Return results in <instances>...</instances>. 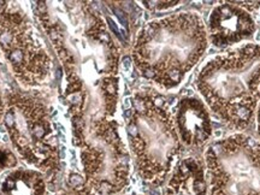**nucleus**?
Wrapping results in <instances>:
<instances>
[{"instance_id":"nucleus-10","label":"nucleus","mask_w":260,"mask_h":195,"mask_svg":"<svg viewBox=\"0 0 260 195\" xmlns=\"http://www.w3.org/2000/svg\"><path fill=\"white\" fill-rule=\"evenodd\" d=\"M175 124L180 140L188 147L200 148L213 134L212 119L204 102L197 96H184L178 103Z\"/></svg>"},{"instance_id":"nucleus-14","label":"nucleus","mask_w":260,"mask_h":195,"mask_svg":"<svg viewBox=\"0 0 260 195\" xmlns=\"http://www.w3.org/2000/svg\"><path fill=\"white\" fill-rule=\"evenodd\" d=\"M4 113H5V100L3 99L2 94H0V121L4 118Z\"/></svg>"},{"instance_id":"nucleus-3","label":"nucleus","mask_w":260,"mask_h":195,"mask_svg":"<svg viewBox=\"0 0 260 195\" xmlns=\"http://www.w3.org/2000/svg\"><path fill=\"white\" fill-rule=\"evenodd\" d=\"M197 87L229 128L247 129L260 104V45L245 44L210 59L198 75Z\"/></svg>"},{"instance_id":"nucleus-4","label":"nucleus","mask_w":260,"mask_h":195,"mask_svg":"<svg viewBox=\"0 0 260 195\" xmlns=\"http://www.w3.org/2000/svg\"><path fill=\"white\" fill-rule=\"evenodd\" d=\"M124 117L139 176L152 186H161L177 165L182 147L168 103L157 93H136Z\"/></svg>"},{"instance_id":"nucleus-7","label":"nucleus","mask_w":260,"mask_h":195,"mask_svg":"<svg viewBox=\"0 0 260 195\" xmlns=\"http://www.w3.org/2000/svg\"><path fill=\"white\" fill-rule=\"evenodd\" d=\"M209 195H260V144L237 133L205 152Z\"/></svg>"},{"instance_id":"nucleus-6","label":"nucleus","mask_w":260,"mask_h":195,"mask_svg":"<svg viewBox=\"0 0 260 195\" xmlns=\"http://www.w3.org/2000/svg\"><path fill=\"white\" fill-rule=\"evenodd\" d=\"M4 100L3 119L19 157L40 172L58 170L60 154L47 107L17 90L6 92Z\"/></svg>"},{"instance_id":"nucleus-13","label":"nucleus","mask_w":260,"mask_h":195,"mask_svg":"<svg viewBox=\"0 0 260 195\" xmlns=\"http://www.w3.org/2000/svg\"><path fill=\"white\" fill-rule=\"evenodd\" d=\"M17 164V159L15 154L10 151V148L0 144V172L5 169L15 168Z\"/></svg>"},{"instance_id":"nucleus-11","label":"nucleus","mask_w":260,"mask_h":195,"mask_svg":"<svg viewBox=\"0 0 260 195\" xmlns=\"http://www.w3.org/2000/svg\"><path fill=\"white\" fill-rule=\"evenodd\" d=\"M164 195H209L203 164L193 157L178 161L171 172Z\"/></svg>"},{"instance_id":"nucleus-12","label":"nucleus","mask_w":260,"mask_h":195,"mask_svg":"<svg viewBox=\"0 0 260 195\" xmlns=\"http://www.w3.org/2000/svg\"><path fill=\"white\" fill-rule=\"evenodd\" d=\"M0 195H46V183L40 171L19 168L6 175Z\"/></svg>"},{"instance_id":"nucleus-1","label":"nucleus","mask_w":260,"mask_h":195,"mask_svg":"<svg viewBox=\"0 0 260 195\" xmlns=\"http://www.w3.org/2000/svg\"><path fill=\"white\" fill-rule=\"evenodd\" d=\"M38 17L46 29L65 71V99L74 123V145L84 139L87 126L111 118L118 102L116 42L102 16L88 3L40 2Z\"/></svg>"},{"instance_id":"nucleus-15","label":"nucleus","mask_w":260,"mask_h":195,"mask_svg":"<svg viewBox=\"0 0 260 195\" xmlns=\"http://www.w3.org/2000/svg\"><path fill=\"white\" fill-rule=\"evenodd\" d=\"M256 130H258V135L260 139V104L258 106V110H256Z\"/></svg>"},{"instance_id":"nucleus-5","label":"nucleus","mask_w":260,"mask_h":195,"mask_svg":"<svg viewBox=\"0 0 260 195\" xmlns=\"http://www.w3.org/2000/svg\"><path fill=\"white\" fill-rule=\"evenodd\" d=\"M84 188L90 195H117L128 187L132 157L111 118H100L87 126L79 146Z\"/></svg>"},{"instance_id":"nucleus-16","label":"nucleus","mask_w":260,"mask_h":195,"mask_svg":"<svg viewBox=\"0 0 260 195\" xmlns=\"http://www.w3.org/2000/svg\"><path fill=\"white\" fill-rule=\"evenodd\" d=\"M130 195H140V194H130Z\"/></svg>"},{"instance_id":"nucleus-9","label":"nucleus","mask_w":260,"mask_h":195,"mask_svg":"<svg viewBox=\"0 0 260 195\" xmlns=\"http://www.w3.org/2000/svg\"><path fill=\"white\" fill-rule=\"evenodd\" d=\"M206 30L209 41L224 48L253 38L256 25L249 11L235 3H223L212 10Z\"/></svg>"},{"instance_id":"nucleus-2","label":"nucleus","mask_w":260,"mask_h":195,"mask_svg":"<svg viewBox=\"0 0 260 195\" xmlns=\"http://www.w3.org/2000/svg\"><path fill=\"white\" fill-rule=\"evenodd\" d=\"M207 45L203 18L181 12L146 23L133 47V60L144 79L162 89H174L199 63Z\"/></svg>"},{"instance_id":"nucleus-8","label":"nucleus","mask_w":260,"mask_h":195,"mask_svg":"<svg viewBox=\"0 0 260 195\" xmlns=\"http://www.w3.org/2000/svg\"><path fill=\"white\" fill-rule=\"evenodd\" d=\"M0 50L23 86L39 87L50 79L52 59L19 3L0 2Z\"/></svg>"}]
</instances>
